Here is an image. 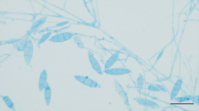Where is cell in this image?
Returning <instances> with one entry per match:
<instances>
[{
	"instance_id": "1",
	"label": "cell",
	"mask_w": 199,
	"mask_h": 111,
	"mask_svg": "<svg viewBox=\"0 0 199 111\" xmlns=\"http://www.w3.org/2000/svg\"><path fill=\"white\" fill-rule=\"evenodd\" d=\"M73 34H71L69 32L61 33L53 36L52 38L50 39V41L55 42V43L63 42V41H67V40H69L73 36Z\"/></svg>"
},
{
	"instance_id": "2",
	"label": "cell",
	"mask_w": 199,
	"mask_h": 111,
	"mask_svg": "<svg viewBox=\"0 0 199 111\" xmlns=\"http://www.w3.org/2000/svg\"><path fill=\"white\" fill-rule=\"evenodd\" d=\"M75 78L78 81L84 84L89 86L90 87L94 88H100V85L97 82L94 81L92 79L88 78L87 77H84L82 76H75Z\"/></svg>"
},
{
	"instance_id": "3",
	"label": "cell",
	"mask_w": 199,
	"mask_h": 111,
	"mask_svg": "<svg viewBox=\"0 0 199 111\" xmlns=\"http://www.w3.org/2000/svg\"><path fill=\"white\" fill-rule=\"evenodd\" d=\"M33 56V44L32 41L27 42L25 50H24V56L26 64L28 65L32 60Z\"/></svg>"
},
{
	"instance_id": "4",
	"label": "cell",
	"mask_w": 199,
	"mask_h": 111,
	"mask_svg": "<svg viewBox=\"0 0 199 111\" xmlns=\"http://www.w3.org/2000/svg\"><path fill=\"white\" fill-rule=\"evenodd\" d=\"M104 73L110 75L114 76H120L126 74H129L131 73L132 71L128 69H123V68H117V69H106L104 71Z\"/></svg>"
},
{
	"instance_id": "5",
	"label": "cell",
	"mask_w": 199,
	"mask_h": 111,
	"mask_svg": "<svg viewBox=\"0 0 199 111\" xmlns=\"http://www.w3.org/2000/svg\"><path fill=\"white\" fill-rule=\"evenodd\" d=\"M135 100L138 103H140L141 105H144L145 107L152 108H159V107L157 103H156L154 101H151V100L144 99V98H135Z\"/></svg>"
},
{
	"instance_id": "6",
	"label": "cell",
	"mask_w": 199,
	"mask_h": 111,
	"mask_svg": "<svg viewBox=\"0 0 199 111\" xmlns=\"http://www.w3.org/2000/svg\"><path fill=\"white\" fill-rule=\"evenodd\" d=\"M88 56H89L90 63L94 70H96L99 74H102V70L99 64L97 61L96 59L94 58V54L91 53V51H88Z\"/></svg>"
},
{
	"instance_id": "7",
	"label": "cell",
	"mask_w": 199,
	"mask_h": 111,
	"mask_svg": "<svg viewBox=\"0 0 199 111\" xmlns=\"http://www.w3.org/2000/svg\"><path fill=\"white\" fill-rule=\"evenodd\" d=\"M182 84V80L181 79H179L177 80V82H176L171 93L170 100H173L176 98L180 89H181Z\"/></svg>"
},
{
	"instance_id": "8",
	"label": "cell",
	"mask_w": 199,
	"mask_h": 111,
	"mask_svg": "<svg viewBox=\"0 0 199 111\" xmlns=\"http://www.w3.org/2000/svg\"><path fill=\"white\" fill-rule=\"evenodd\" d=\"M46 80H47V73L46 70H44L41 73L39 82V91H42L44 89L46 84Z\"/></svg>"
},
{
	"instance_id": "9",
	"label": "cell",
	"mask_w": 199,
	"mask_h": 111,
	"mask_svg": "<svg viewBox=\"0 0 199 111\" xmlns=\"http://www.w3.org/2000/svg\"><path fill=\"white\" fill-rule=\"evenodd\" d=\"M46 19H47L46 17H44V18H41L40 19H39L36 22L33 23L32 27L30 31H29V34L35 31V30L38 29V28H39L40 27H42L43 25V24L45 23Z\"/></svg>"
},
{
	"instance_id": "10",
	"label": "cell",
	"mask_w": 199,
	"mask_h": 111,
	"mask_svg": "<svg viewBox=\"0 0 199 111\" xmlns=\"http://www.w3.org/2000/svg\"><path fill=\"white\" fill-rule=\"evenodd\" d=\"M119 53H115L111 56L110 58L109 59L106 63L105 67V69H108L109 68L111 67V66L114 64L119 58Z\"/></svg>"
},
{
	"instance_id": "11",
	"label": "cell",
	"mask_w": 199,
	"mask_h": 111,
	"mask_svg": "<svg viewBox=\"0 0 199 111\" xmlns=\"http://www.w3.org/2000/svg\"><path fill=\"white\" fill-rule=\"evenodd\" d=\"M51 89L49 84L46 83L45 87H44V97H45V100L46 102L47 103V105H49L50 101H51Z\"/></svg>"
},
{
	"instance_id": "12",
	"label": "cell",
	"mask_w": 199,
	"mask_h": 111,
	"mask_svg": "<svg viewBox=\"0 0 199 111\" xmlns=\"http://www.w3.org/2000/svg\"><path fill=\"white\" fill-rule=\"evenodd\" d=\"M144 84V79L143 76L140 74L137 79V87L138 91L141 92V90L142 89Z\"/></svg>"
},
{
	"instance_id": "13",
	"label": "cell",
	"mask_w": 199,
	"mask_h": 111,
	"mask_svg": "<svg viewBox=\"0 0 199 111\" xmlns=\"http://www.w3.org/2000/svg\"><path fill=\"white\" fill-rule=\"evenodd\" d=\"M2 98H3L4 102L6 103V105H7V107L9 108H10L12 110H15V108L14 107V104H13V103L12 102V101L10 100L8 97H3Z\"/></svg>"
},
{
	"instance_id": "14",
	"label": "cell",
	"mask_w": 199,
	"mask_h": 111,
	"mask_svg": "<svg viewBox=\"0 0 199 111\" xmlns=\"http://www.w3.org/2000/svg\"><path fill=\"white\" fill-rule=\"evenodd\" d=\"M51 33H52V32L50 31V32H47V34H46V35H44V36L41 38V40L39 41L38 43V45H39V44H41V43H44L46 40H47V38H49V36H50L51 34Z\"/></svg>"
},
{
	"instance_id": "15",
	"label": "cell",
	"mask_w": 199,
	"mask_h": 111,
	"mask_svg": "<svg viewBox=\"0 0 199 111\" xmlns=\"http://www.w3.org/2000/svg\"><path fill=\"white\" fill-rule=\"evenodd\" d=\"M149 90L150 91H154V92H160V89H159L156 86H154L152 85H150L149 87Z\"/></svg>"
},
{
	"instance_id": "16",
	"label": "cell",
	"mask_w": 199,
	"mask_h": 111,
	"mask_svg": "<svg viewBox=\"0 0 199 111\" xmlns=\"http://www.w3.org/2000/svg\"><path fill=\"white\" fill-rule=\"evenodd\" d=\"M156 86L160 89V91H163V92H168V89L165 87H164V86L161 85L156 84Z\"/></svg>"
},
{
	"instance_id": "17",
	"label": "cell",
	"mask_w": 199,
	"mask_h": 111,
	"mask_svg": "<svg viewBox=\"0 0 199 111\" xmlns=\"http://www.w3.org/2000/svg\"><path fill=\"white\" fill-rule=\"evenodd\" d=\"M191 97H190L189 98L188 97H182V98H174L176 101H189V100H190Z\"/></svg>"
}]
</instances>
